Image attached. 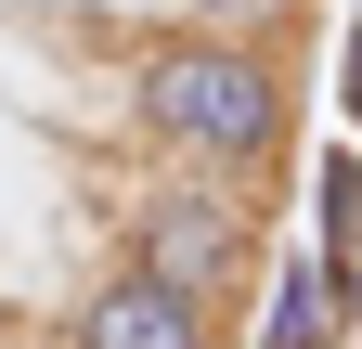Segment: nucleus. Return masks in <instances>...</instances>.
Wrapping results in <instances>:
<instances>
[{
	"label": "nucleus",
	"instance_id": "nucleus-4",
	"mask_svg": "<svg viewBox=\"0 0 362 349\" xmlns=\"http://www.w3.org/2000/svg\"><path fill=\"white\" fill-rule=\"evenodd\" d=\"M349 336H362V259L298 246V259H272V272H259L246 349H349Z\"/></svg>",
	"mask_w": 362,
	"mask_h": 349
},
{
	"label": "nucleus",
	"instance_id": "nucleus-3",
	"mask_svg": "<svg viewBox=\"0 0 362 349\" xmlns=\"http://www.w3.org/2000/svg\"><path fill=\"white\" fill-rule=\"evenodd\" d=\"M65 349H220V311H194L181 285L104 259L78 297H65Z\"/></svg>",
	"mask_w": 362,
	"mask_h": 349
},
{
	"label": "nucleus",
	"instance_id": "nucleus-1",
	"mask_svg": "<svg viewBox=\"0 0 362 349\" xmlns=\"http://www.w3.org/2000/svg\"><path fill=\"white\" fill-rule=\"evenodd\" d=\"M117 117L143 129V155L207 168V182H246V194H272L298 168V78H285V52L220 39L194 13L117 39Z\"/></svg>",
	"mask_w": 362,
	"mask_h": 349
},
{
	"label": "nucleus",
	"instance_id": "nucleus-7",
	"mask_svg": "<svg viewBox=\"0 0 362 349\" xmlns=\"http://www.w3.org/2000/svg\"><path fill=\"white\" fill-rule=\"evenodd\" d=\"M337 117H349V143H362V13H349V52H337Z\"/></svg>",
	"mask_w": 362,
	"mask_h": 349
},
{
	"label": "nucleus",
	"instance_id": "nucleus-6",
	"mask_svg": "<svg viewBox=\"0 0 362 349\" xmlns=\"http://www.w3.org/2000/svg\"><path fill=\"white\" fill-rule=\"evenodd\" d=\"M194 26H220V39H259V52H285V39L310 26V0H181Z\"/></svg>",
	"mask_w": 362,
	"mask_h": 349
},
{
	"label": "nucleus",
	"instance_id": "nucleus-8",
	"mask_svg": "<svg viewBox=\"0 0 362 349\" xmlns=\"http://www.w3.org/2000/svg\"><path fill=\"white\" fill-rule=\"evenodd\" d=\"M0 349H65V336H13V324H0Z\"/></svg>",
	"mask_w": 362,
	"mask_h": 349
},
{
	"label": "nucleus",
	"instance_id": "nucleus-2",
	"mask_svg": "<svg viewBox=\"0 0 362 349\" xmlns=\"http://www.w3.org/2000/svg\"><path fill=\"white\" fill-rule=\"evenodd\" d=\"M117 259L156 272V285H181L194 311H233V297H259V272H272V207L246 182H207V168L156 155L143 182L117 194Z\"/></svg>",
	"mask_w": 362,
	"mask_h": 349
},
{
	"label": "nucleus",
	"instance_id": "nucleus-5",
	"mask_svg": "<svg viewBox=\"0 0 362 349\" xmlns=\"http://www.w3.org/2000/svg\"><path fill=\"white\" fill-rule=\"evenodd\" d=\"M310 246L362 259V143H324V155H310Z\"/></svg>",
	"mask_w": 362,
	"mask_h": 349
}]
</instances>
